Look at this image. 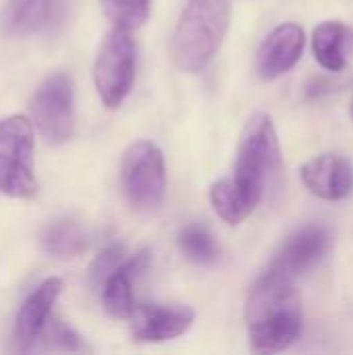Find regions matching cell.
<instances>
[{
    "instance_id": "cell-20",
    "label": "cell",
    "mask_w": 353,
    "mask_h": 355,
    "mask_svg": "<svg viewBox=\"0 0 353 355\" xmlns=\"http://www.w3.org/2000/svg\"><path fill=\"white\" fill-rule=\"evenodd\" d=\"M37 341H42L46 349H64V352L81 349L79 335L71 327H67L64 322H60L56 318H52V320L48 318V322H46V327H44Z\"/></svg>"
},
{
    "instance_id": "cell-3",
    "label": "cell",
    "mask_w": 353,
    "mask_h": 355,
    "mask_svg": "<svg viewBox=\"0 0 353 355\" xmlns=\"http://www.w3.org/2000/svg\"><path fill=\"white\" fill-rule=\"evenodd\" d=\"M279 171L281 146L275 123L266 112H254L241 131L235 173L233 177H229L250 212L258 208Z\"/></svg>"
},
{
    "instance_id": "cell-16",
    "label": "cell",
    "mask_w": 353,
    "mask_h": 355,
    "mask_svg": "<svg viewBox=\"0 0 353 355\" xmlns=\"http://www.w3.org/2000/svg\"><path fill=\"white\" fill-rule=\"evenodd\" d=\"M87 245H89V237H87L85 229L71 218L54 220L42 233L44 252L56 260L79 258L87 250Z\"/></svg>"
},
{
    "instance_id": "cell-2",
    "label": "cell",
    "mask_w": 353,
    "mask_h": 355,
    "mask_svg": "<svg viewBox=\"0 0 353 355\" xmlns=\"http://www.w3.org/2000/svg\"><path fill=\"white\" fill-rule=\"evenodd\" d=\"M231 23V0H187L177 21L171 56L183 73L204 71L223 46Z\"/></svg>"
},
{
    "instance_id": "cell-22",
    "label": "cell",
    "mask_w": 353,
    "mask_h": 355,
    "mask_svg": "<svg viewBox=\"0 0 353 355\" xmlns=\"http://www.w3.org/2000/svg\"><path fill=\"white\" fill-rule=\"evenodd\" d=\"M352 119H353V100H352Z\"/></svg>"
},
{
    "instance_id": "cell-21",
    "label": "cell",
    "mask_w": 353,
    "mask_h": 355,
    "mask_svg": "<svg viewBox=\"0 0 353 355\" xmlns=\"http://www.w3.org/2000/svg\"><path fill=\"white\" fill-rule=\"evenodd\" d=\"M123 256H125V248H123L121 243H110V245H106V248L94 258V262H92V266H89V285H92L94 289H100L102 283L106 281V277L125 260Z\"/></svg>"
},
{
    "instance_id": "cell-7",
    "label": "cell",
    "mask_w": 353,
    "mask_h": 355,
    "mask_svg": "<svg viewBox=\"0 0 353 355\" xmlns=\"http://www.w3.org/2000/svg\"><path fill=\"white\" fill-rule=\"evenodd\" d=\"M31 125L50 146H60L71 139L75 127L73 83L64 73L48 75L31 98Z\"/></svg>"
},
{
    "instance_id": "cell-5",
    "label": "cell",
    "mask_w": 353,
    "mask_h": 355,
    "mask_svg": "<svg viewBox=\"0 0 353 355\" xmlns=\"http://www.w3.org/2000/svg\"><path fill=\"white\" fill-rule=\"evenodd\" d=\"M121 183L133 210H156L166 191V166L162 150L148 139L133 141L123 154Z\"/></svg>"
},
{
    "instance_id": "cell-18",
    "label": "cell",
    "mask_w": 353,
    "mask_h": 355,
    "mask_svg": "<svg viewBox=\"0 0 353 355\" xmlns=\"http://www.w3.org/2000/svg\"><path fill=\"white\" fill-rule=\"evenodd\" d=\"M210 204H212L214 212L227 225H233V227L241 225L252 214L248 210V206L243 204V200L239 198V193L235 191L229 177L218 179L216 183H212V187H210Z\"/></svg>"
},
{
    "instance_id": "cell-17",
    "label": "cell",
    "mask_w": 353,
    "mask_h": 355,
    "mask_svg": "<svg viewBox=\"0 0 353 355\" xmlns=\"http://www.w3.org/2000/svg\"><path fill=\"white\" fill-rule=\"evenodd\" d=\"M179 250L187 260L200 266H212L221 258V250L212 233L202 225H187L179 233Z\"/></svg>"
},
{
    "instance_id": "cell-6",
    "label": "cell",
    "mask_w": 353,
    "mask_h": 355,
    "mask_svg": "<svg viewBox=\"0 0 353 355\" xmlns=\"http://www.w3.org/2000/svg\"><path fill=\"white\" fill-rule=\"evenodd\" d=\"M135 81V42L131 31L112 27L94 62V85L106 108H119Z\"/></svg>"
},
{
    "instance_id": "cell-19",
    "label": "cell",
    "mask_w": 353,
    "mask_h": 355,
    "mask_svg": "<svg viewBox=\"0 0 353 355\" xmlns=\"http://www.w3.org/2000/svg\"><path fill=\"white\" fill-rule=\"evenodd\" d=\"M106 19L117 29L133 31L150 17V0H100Z\"/></svg>"
},
{
    "instance_id": "cell-13",
    "label": "cell",
    "mask_w": 353,
    "mask_h": 355,
    "mask_svg": "<svg viewBox=\"0 0 353 355\" xmlns=\"http://www.w3.org/2000/svg\"><path fill=\"white\" fill-rule=\"evenodd\" d=\"M150 266V252L141 250L129 260H123L102 283V306L108 316L117 320L131 318L135 304H133V281H137Z\"/></svg>"
},
{
    "instance_id": "cell-10",
    "label": "cell",
    "mask_w": 353,
    "mask_h": 355,
    "mask_svg": "<svg viewBox=\"0 0 353 355\" xmlns=\"http://www.w3.org/2000/svg\"><path fill=\"white\" fill-rule=\"evenodd\" d=\"M306 33L298 23H283L275 27L262 42L256 56V71L260 79L273 81L291 71L302 58Z\"/></svg>"
},
{
    "instance_id": "cell-15",
    "label": "cell",
    "mask_w": 353,
    "mask_h": 355,
    "mask_svg": "<svg viewBox=\"0 0 353 355\" xmlns=\"http://www.w3.org/2000/svg\"><path fill=\"white\" fill-rule=\"evenodd\" d=\"M54 4L56 0H8L0 17V27L10 37L29 35L50 21Z\"/></svg>"
},
{
    "instance_id": "cell-9",
    "label": "cell",
    "mask_w": 353,
    "mask_h": 355,
    "mask_svg": "<svg viewBox=\"0 0 353 355\" xmlns=\"http://www.w3.org/2000/svg\"><path fill=\"white\" fill-rule=\"evenodd\" d=\"M131 335L139 343H164L185 335L196 312L187 306H158L146 304L137 306L131 314Z\"/></svg>"
},
{
    "instance_id": "cell-8",
    "label": "cell",
    "mask_w": 353,
    "mask_h": 355,
    "mask_svg": "<svg viewBox=\"0 0 353 355\" xmlns=\"http://www.w3.org/2000/svg\"><path fill=\"white\" fill-rule=\"evenodd\" d=\"M331 233L320 225H306L298 229L277 252L270 262V270L298 279L310 272L329 252Z\"/></svg>"
},
{
    "instance_id": "cell-12",
    "label": "cell",
    "mask_w": 353,
    "mask_h": 355,
    "mask_svg": "<svg viewBox=\"0 0 353 355\" xmlns=\"http://www.w3.org/2000/svg\"><path fill=\"white\" fill-rule=\"evenodd\" d=\"M60 293H62V281L58 277H50L42 281L25 297L15 318V343L19 345V349L29 352L35 347Z\"/></svg>"
},
{
    "instance_id": "cell-4",
    "label": "cell",
    "mask_w": 353,
    "mask_h": 355,
    "mask_svg": "<svg viewBox=\"0 0 353 355\" xmlns=\"http://www.w3.org/2000/svg\"><path fill=\"white\" fill-rule=\"evenodd\" d=\"M0 193L31 200L37 193L33 173V125L23 114L0 121Z\"/></svg>"
},
{
    "instance_id": "cell-14",
    "label": "cell",
    "mask_w": 353,
    "mask_h": 355,
    "mask_svg": "<svg viewBox=\"0 0 353 355\" xmlns=\"http://www.w3.org/2000/svg\"><path fill=\"white\" fill-rule=\"evenodd\" d=\"M353 46V29L341 21H325L312 31V52L318 64L331 73L343 71Z\"/></svg>"
},
{
    "instance_id": "cell-11",
    "label": "cell",
    "mask_w": 353,
    "mask_h": 355,
    "mask_svg": "<svg viewBox=\"0 0 353 355\" xmlns=\"http://www.w3.org/2000/svg\"><path fill=\"white\" fill-rule=\"evenodd\" d=\"M302 183L310 193L327 202L345 200L353 191V164L339 154H320L300 168Z\"/></svg>"
},
{
    "instance_id": "cell-1",
    "label": "cell",
    "mask_w": 353,
    "mask_h": 355,
    "mask_svg": "<svg viewBox=\"0 0 353 355\" xmlns=\"http://www.w3.org/2000/svg\"><path fill=\"white\" fill-rule=\"evenodd\" d=\"M246 324L254 352L277 354L293 345L304 327V306L293 279L268 268L250 289Z\"/></svg>"
}]
</instances>
